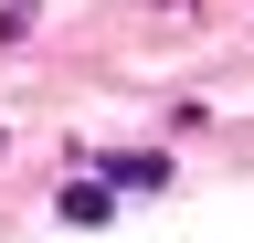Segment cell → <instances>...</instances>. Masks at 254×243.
Returning a JSON list of instances; mask_svg holds the SVG:
<instances>
[{"label": "cell", "mask_w": 254, "mask_h": 243, "mask_svg": "<svg viewBox=\"0 0 254 243\" xmlns=\"http://www.w3.org/2000/svg\"><path fill=\"white\" fill-rule=\"evenodd\" d=\"M64 222H106V180H74L64 191Z\"/></svg>", "instance_id": "obj_1"}]
</instances>
